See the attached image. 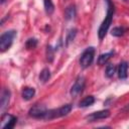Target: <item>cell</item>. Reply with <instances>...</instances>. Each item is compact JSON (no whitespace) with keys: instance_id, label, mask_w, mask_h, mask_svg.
Returning a JSON list of instances; mask_svg holds the SVG:
<instances>
[{"instance_id":"obj_5","label":"cell","mask_w":129,"mask_h":129,"mask_svg":"<svg viewBox=\"0 0 129 129\" xmlns=\"http://www.w3.org/2000/svg\"><path fill=\"white\" fill-rule=\"evenodd\" d=\"M84 88H85V78L82 77V76H80V77L77 78L75 84L71 88V92L70 93H71V95L73 97H77L79 94L82 93V91H83Z\"/></svg>"},{"instance_id":"obj_21","label":"cell","mask_w":129,"mask_h":129,"mask_svg":"<svg viewBox=\"0 0 129 129\" xmlns=\"http://www.w3.org/2000/svg\"><path fill=\"white\" fill-rule=\"evenodd\" d=\"M123 111H127V112L129 111V104H127V105H126V106L124 107V109H123Z\"/></svg>"},{"instance_id":"obj_15","label":"cell","mask_w":129,"mask_h":129,"mask_svg":"<svg viewBox=\"0 0 129 129\" xmlns=\"http://www.w3.org/2000/svg\"><path fill=\"white\" fill-rule=\"evenodd\" d=\"M77 35V29L76 28H72L69 32H68V35H67V38H66V45L68 46L76 37Z\"/></svg>"},{"instance_id":"obj_11","label":"cell","mask_w":129,"mask_h":129,"mask_svg":"<svg viewBox=\"0 0 129 129\" xmlns=\"http://www.w3.org/2000/svg\"><path fill=\"white\" fill-rule=\"evenodd\" d=\"M75 16H76V7H75V5H70L69 7L66 8L64 17H66V19L70 20V19L75 18Z\"/></svg>"},{"instance_id":"obj_9","label":"cell","mask_w":129,"mask_h":129,"mask_svg":"<svg viewBox=\"0 0 129 129\" xmlns=\"http://www.w3.org/2000/svg\"><path fill=\"white\" fill-rule=\"evenodd\" d=\"M127 75H128V63L126 61H122L118 68V77L124 80L127 78Z\"/></svg>"},{"instance_id":"obj_4","label":"cell","mask_w":129,"mask_h":129,"mask_svg":"<svg viewBox=\"0 0 129 129\" xmlns=\"http://www.w3.org/2000/svg\"><path fill=\"white\" fill-rule=\"evenodd\" d=\"M47 112V109L45 106L43 105H40V104H36L34 105L33 107L30 108L29 110V116L30 117H33V118H42L44 119V116Z\"/></svg>"},{"instance_id":"obj_13","label":"cell","mask_w":129,"mask_h":129,"mask_svg":"<svg viewBox=\"0 0 129 129\" xmlns=\"http://www.w3.org/2000/svg\"><path fill=\"white\" fill-rule=\"evenodd\" d=\"M49 78H50V72H49V70L47 68L43 69L40 72V74H39V81L41 83H46L49 80Z\"/></svg>"},{"instance_id":"obj_1","label":"cell","mask_w":129,"mask_h":129,"mask_svg":"<svg viewBox=\"0 0 129 129\" xmlns=\"http://www.w3.org/2000/svg\"><path fill=\"white\" fill-rule=\"evenodd\" d=\"M107 2V5H108V9H107V15H106V18L105 20L102 22L99 30H98V36L100 39H103L107 32H108V29L112 23V18H113V14H114V5L113 3L111 2V0H106Z\"/></svg>"},{"instance_id":"obj_2","label":"cell","mask_w":129,"mask_h":129,"mask_svg":"<svg viewBox=\"0 0 129 129\" xmlns=\"http://www.w3.org/2000/svg\"><path fill=\"white\" fill-rule=\"evenodd\" d=\"M15 36H16L15 30H8V31L1 34V36H0V50L2 52L7 50L11 46Z\"/></svg>"},{"instance_id":"obj_22","label":"cell","mask_w":129,"mask_h":129,"mask_svg":"<svg viewBox=\"0 0 129 129\" xmlns=\"http://www.w3.org/2000/svg\"><path fill=\"white\" fill-rule=\"evenodd\" d=\"M124 1H127V0H124Z\"/></svg>"},{"instance_id":"obj_18","label":"cell","mask_w":129,"mask_h":129,"mask_svg":"<svg viewBox=\"0 0 129 129\" xmlns=\"http://www.w3.org/2000/svg\"><path fill=\"white\" fill-rule=\"evenodd\" d=\"M53 55H54V50L51 47V45H47L46 47V58L49 62H51L53 60Z\"/></svg>"},{"instance_id":"obj_19","label":"cell","mask_w":129,"mask_h":129,"mask_svg":"<svg viewBox=\"0 0 129 129\" xmlns=\"http://www.w3.org/2000/svg\"><path fill=\"white\" fill-rule=\"evenodd\" d=\"M37 45V40L35 38H29L26 40L25 42V46L27 49H31V48H34L35 46Z\"/></svg>"},{"instance_id":"obj_16","label":"cell","mask_w":129,"mask_h":129,"mask_svg":"<svg viewBox=\"0 0 129 129\" xmlns=\"http://www.w3.org/2000/svg\"><path fill=\"white\" fill-rule=\"evenodd\" d=\"M43 3H44L45 12L47 14H52V12L54 11V5L52 3V0H44Z\"/></svg>"},{"instance_id":"obj_3","label":"cell","mask_w":129,"mask_h":129,"mask_svg":"<svg viewBox=\"0 0 129 129\" xmlns=\"http://www.w3.org/2000/svg\"><path fill=\"white\" fill-rule=\"evenodd\" d=\"M94 55H95V48L92 46L87 47L83 51L80 57V66L83 69H87L88 67H90L94 60Z\"/></svg>"},{"instance_id":"obj_8","label":"cell","mask_w":129,"mask_h":129,"mask_svg":"<svg viewBox=\"0 0 129 129\" xmlns=\"http://www.w3.org/2000/svg\"><path fill=\"white\" fill-rule=\"evenodd\" d=\"M9 101H10V91L8 89H3L1 94V101H0V111L2 113L8 107Z\"/></svg>"},{"instance_id":"obj_7","label":"cell","mask_w":129,"mask_h":129,"mask_svg":"<svg viewBox=\"0 0 129 129\" xmlns=\"http://www.w3.org/2000/svg\"><path fill=\"white\" fill-rule=\"evenodd\" d=\"M109 116H110V111L109 110H101V111L94 112L91 115L87 116V120H89V122H94V121H97V120L108 118Z\"/></svg>"},{"instance_id":"obj_6","label":"cell","mask_w":129,"mask_h":129,"mask_svg":"<svg viewBox=\"0 0 129 129\" xmlns=\"http://www.w3.org/2000/svg\"><path fill=\"white\" fill-rule=\"evenodd\" d=\"M16 121H17V118L15 116L3 114L2 121H1V127L3 129H12L14 125L16 124Z\"/></svg>"},{"instance_id":"obj_12","label":"cell","mask_w":129,"mask_h":129,"mask_svg":"<svg viewBox=\"0 0 129 129\" xmlns=\"http://www.w3.org/2000/svg\"><path fill=\"white\" fill-rule=\"evenodd\" d=\"M95 102V98L93 96H87L85 97L80 103H79V106L82 107V108H85V107H89L91 105H93Z\"/></svg>"},{"instance_id":"obj_20","label":"cell","mask_w":129,"mask_h":129,"mask_svg":"<svg viewBox=\"0 0 129 129\" xmlns=\"http://www.w3.org/2000/svg\"><path fill=\"white\" fill-rule=\"evenodd\" d=\"M111 33H112L113 36H117V37L122 36L124 34V28L123 27H114L112 29Z\"/></svg>"},{"instance_id":"obj_17","label":"cell","mask_w":129,"mask_h":129,"mask_svg":"<svg viewBox=\"0 0 129 129\" xmlns=\"http://www.w3.org/2000/svg\"><path fill=\"white\" fill-rule=\"evenodd\" d=\"M115 71H116V67L113 63H109L106 67V76L108 78H112L115 74Z\"/></svg>"},{"instance_id":"obj_14","label":"cell","mask_w":129,"mask_h":129,"mask_svg":"<svg viewBox=\"0 0 129 129\" xmlns=\"http://www.w3.org/2000/svg\"><path fill=\"white\" fill-rule=\"evenodd\" d=\"M113 54H114V52H113V51H110V52H107V53H103V54H101V55L98 57V63H99L100 66L105 64V63L108 61V59H109Z\"/></svg>"},{"instance_id":"obj_10","label":"cell","mask_w":129,"mask_h":129,"mask_svg":"<svg viewBox=\"0 0 129 129\" xmlns=\"http://www.w3.org/2000/svg\"><path fill=\"white\" fill-rule=\"evenodd\" d=\"M35 95V90L33 88H30V87H26L23 89L22 91V98L24 100H30L32 99V97Z\"/></svg>"}]
</instances>
